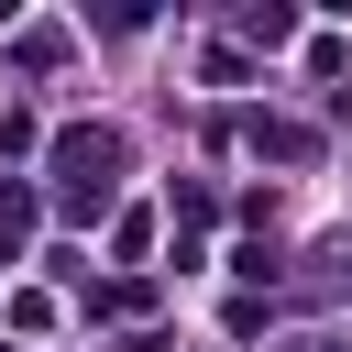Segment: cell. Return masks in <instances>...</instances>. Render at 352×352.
I'll return each mask as SVG.
<instances>
[{
    "label": "cell",
    "mask_w": 352,
    "mask_h": 352,
    "mask_svg": "<svg viewBox=\"0 0 352 352\" xmlns=\"http://www.w3.org/2000/svg\"><path fill=\"white\" fill-rule=\"evenodd\" d=\"M110 176H121V132H66V143H55V198H66V220H99V209H110Z\"/></svg>",
    "instance_id": "6da1fadb"
},
{
    "label": "cell",
    "mask_w": 352,
    "mask_h": 352,
    "mask_svg": "<svg viewBox=\"0 0 352 352\" xmlns=\"http://www.w3.org/2000/svg\"><path fill=\"white\" fill-rule=\"evenodd\" d=\"M253 143H264V154H275V165H308V154H319V143H308V132H297V121H253Z\"/></svg>",
    "instance_id": "7a4b0ae2"
},
{
    "label": "cell",
    "mask_w": 352,
    "mask_h": 352,
    "mask_svg": "<svg viewBox=\"0 0 352 352\" xmlns=\"http://www.w3.org/2000/svg\"><path fill=\"white\" fill-rule=\"evenodd\" d=\"M22 231H33V187H0V264L22 253Z\"/></svg>",
    "instance_id": "3957f363"
}]
</instances>
